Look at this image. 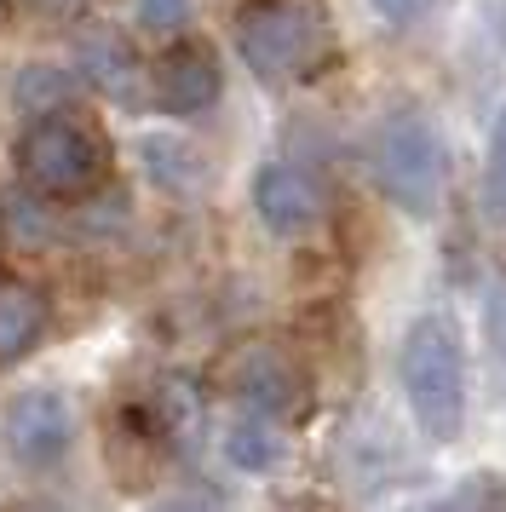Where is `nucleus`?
Returning a JSON list of instances; mask_svg holds the SVG:
<instances>
[{
	"label": "nucleus",
	"instance_id": "nucleus-6",
	"mask_svg": "<svg viewBox=\"0 0 506 512\" xmlns=\"http://www.w3.org/2000/svg\"><path fill=\"white\" fill-rule=\"evenodd\" d=\"M150 87H156V104L173 110V116H196L219 98V58L207 41H173V47L156 58L150 70Z\"/></svg>",
	"mask_w": 506,
	"mask_h": 512
},
{
	"label": "nucleus",
	"instance_id": "nucleus-13",
	"mask_svg": "<svg viewBox=\"0 0 506 512\" xmlns=\"http://www.w3.org/2000/svg\"><path fill=\"white\" fill-rule=\"evenodd\" d=\"M225 455L242 466V472H265V466H276V455H282V438H276L265 420H242L225 438Z\"/></svg>",
	"mask_w": 506,
	"mask_h": 512
},
{
	"label": "nucleus",
	"instance_id": "nucleus-11",
	"mask_svg": "<svg viewBox=\"0 0 506 512\" xmlns=\"http://www.w3.org/2000/svg\"><path fill=\"white\" fill-rule=\"evenodd\" d=\"M46 328V300L29 288V282L0 277V363H12L41 340Z\"/></svg>",
	"mask_w": 506,
	"mask_h": 512
},
{
	"label": "nucleus",
	"instance_id": "nucleus-1",
	"mask_svg": "<svg viewBox=\"0 0 506 512\" xmlns=\"http://www.w3.org/2000/svg\"><path fill=\"white\" fill-rule=\"evenodd\" d=\"M236 47L271 87L317 81L334 64V24L322 0H248L236 12Z\"/></svg>",
	"mask_w": 506,
	"mask_h": 512
},
{
	"label": "nucleus",
	"instance_id": "nucleus-15",
	"mask_svg": "<svg viewBox=\"0 0 506 512\" xmlns=\"http://www.w3.org/2000/svg\"><path fill=\"white\" fill-rule=\"evenodd\" d=\"M184 12H190L184 0H138V24L150 29V35H156V29H179Z\"/></svg>",
	"mask_w": 506,
	"mask_h": 512
},
{
	"label": "nucleus",
	"instance_id": "nucleus-16",
	"mask_svg": "<svg viewBox=\"0 0 506 512\" xmlns=\"http://www.w3.org/2000/svg\"><path fill=\"white\" fill-rule=\"evenodd\" d=\"M150 512H225V507H219L213 489H179V495H167V501L150 507Z\"/></svg>",
	"mask_w": 506,
	"mask_h": 512
},
{
	"label": "nucleus",
	"instance_id": "nucleus-8",
	"mask_svg": "<svg viewBox=\"0 0 506 512\" xmlns=\"http://www.w3.org/2000/svg\"><path fill=\"white\" fill-rule=\"evenodd\" d=\"M253 208H259V219L276 236H299L322 219V190L311 173H299L288 162H271L253 173Z\"/></svg>",
	"mask_w": 506,
	"mask_h": 512
},
{
	"label": "nucleus",
	"instance_id": "nucleus-19",
	"mask_svg": "<svg viewBox=\"0 0 506 512\" xmlns=\"http://www.w3.org/2000/svg\"><path fill=\"white\" fill-rule=\"evenodd\" d=\"M374 12H380L386 24H414V18L426 12V0H374Z\"/></svg>",
	"mask_w": 506,
	"mask_h": 512
},
{
	"label": "nucleus",
	"instance_id": "nucleus-10",
	"mask_svg": "<svg viewBox=\"0 0 506 512\" xmlns=\"http://www.w3.org/2000/svg\"><path fill=\"white\" fill-rule=\"evenodd\" d=\"M81 70H87V81L98 93H110L115 104H127V110L144 104L150 70H144V58H138L121 35H92L87 47H81Z\"/></svg>",
	"mask_w": 506,
	"mask_h": 512
},
{
	"label": "nucleus",
	"instance_id": "nucleus-20",
	"mask_svg": "<svg viewBox=\"0 0 506 512\" xmlns=\"http://www.w3.org/2000/svg\"><path fill=\"white\" fill-rule=\"evenodd\" d=\"M489 340L506 357V288H495V300H489Z\"/></svg>",
	"mask_w": 506,
	"mask_h": 512
},
{
	"label": "nucleus",
	"instance_id": "nucleus-5",
	"mask_svg": "<svg viewBox=\"0 0 506 512\" xmlns=\"http://www.w3.org/2000/svg\"><path fill=\"white\" fill-rule=\"evenodd\" d=\"M0 443H6V455L29 472H46V466L64 461L69 449V403L58 392H18L6 403V415H0Z\"/></svg>",
	"mask_w": 506,
	"mask_h": 512
},
{
	"label": "nucleus",
	"instance_id": "nucleus-3",
	"mask_svg": "<svg viewBox=\"0 0 506 512\" xmlns=\"http://www.w3.org/2000/svg\"><path fill=\"white\" fill-rule=\"evenodd\" d=\"M18 173L23 185L46 196V202H75L92 196L110 173V139L98 133V121L87 110H64L52 104L46 116L29 121V133L18 144Z\"/></svg>",
	"mask_w": 506,
	"mask_h": 512
},
{
	"label": "nucleus",
	"instance_id": "nucleus-18",
	"mask_svg": "<svg viewBox=\"0 0 506 512\" xmlns=\"http://www.w3.org/2000/svg\"><path fill=\"white\" fill-rule=\"evenodd\" d=\"M489 185H495V202L506 208V116L495 127V144H489Z\"/></svg>",
	"mask_w": 506,
	"mask_h": 512
},
{
	"label": "nucleus",
	"instance_id": "nucleus-4",
	"mask_svg": "<svg viewBox=\"0 0 506 512\" xmlns=\"http://www.w3.org/2000/svg\"><path fill=\"white\" fill-rule=\"evenodd\" d=\"M374 179L403 213H432L443 196V144L432 121L397 110L374 139Z\"/></svg>",
	"mask_w": 506,
	"mask_h": 512
},
{
	"label": "nucleus",
	"instance_id": "nucleus-17",
	"mask_svg": "<svg viewBox=\"0 0 506 512\" xmlns=\"http://www.w3.org/2000/svg\"><path fill=\"white\" fill-rule=\"evenodd\" d=\"M29 18H46V24H64L75 12H87V0H18Z\"/></svg>",
	"mask_w": 506,
	"mask_h": 512
},
{
	"label": "nucleus",
	"instance_id": "nucleus-9",
	"mask_svg": "<svg viewBox=\"0 0 506 512\" xmlns=\"http://www.w3.org/2000/svg\"><path fill=\"white\" fill-rule=\"evenodd\" d=\"M161 455H167V426H161L156 409H138V403H127L121 415H115L110 426V466L115 478L133 489V484H150V472L161 466Z\"/></svg>",
	"mask_w": 506,
	"mask_h": 512
},
{
	"label": "nucleus",
	"instance_id": "nucleus-12",
	"mask_svg": "<svg viewBox=\"0 0 506 512\" xmlns=\"http://www.w3.org/2000/svg\"><path fill=\"white\" fill-rule=\"evenodd\" d=\"M144 167L156 173L161 185H173V190H196L207 179V167L196 162V150H184V144H173V139H150L144 144Z\"/></svg>",
	"mask_w": 506,
	"mask_h": 512
},
{
	"label": "nucleus",
	"instance_id": "nucleus-7",
	"mask_svg": "<svg viewBox=\"0 0 506 512\" xmlns=\"http://www.w3.org/2000/svg\"><path fill=\"white\" fill-rule=\"evenodd\" d=\"M230 386L265 415H299L305 409V380L276 346H242L230 357Z\"/></svg>",
	"mask_w": 506,
	"mask_h": 512
},
{
	"label": "nucleus",
	"instance_id": "nucleus-2",
	"mask_svg": "<svg viewBox=\"0 0 506 512\" xmlns=\"http://www.w3.org/2000/svg\"><path fill=\"white\" fill-rule=\"evenodd\" d=\"M403 369V392L420 420V432L437 443H455L466 426V351H460V328L443 311L414 317L397 351Z\"/></svg>",
	"mask_w": 506,
	"mask_h": 512
},
{
	"label": "nucleus",
	"instance_id": "nucleus-14",
	"mask_svg": "<svg viewBox=\"0 0 506 512\" xmlns=\"http://www.w3.org/2000/svg\"><path fill=\"white\" fill-rule=\"evenodd\" d=\"M443 512H506V472H478L472 484H460Z\"/></svg>",
	"mask_w": 506,
	"mask_h": 512
}]
</instances>
